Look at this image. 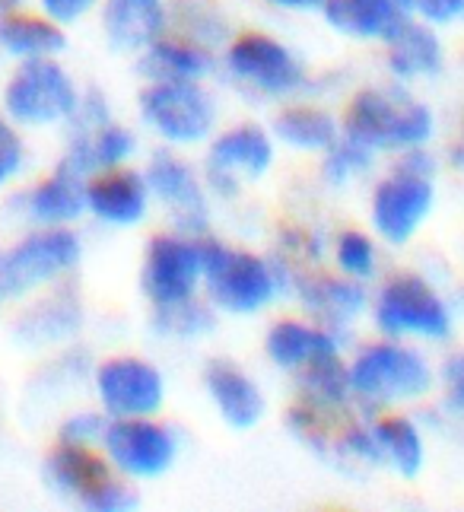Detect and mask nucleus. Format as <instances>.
<instances>
[{
    "label": "nucleus",
    "mask_w": 464,
    "mask_h": 512,
    "mask_svg": "<svg viewBox=\"0 0 464 512\" xmlns=\"http://www.w3.org/2000/svg\"><path fill=\"white\" fill-rule=\"evenodd\" d=\"M398 172L420 175V179H430V175H433V156L426 153L420 144L417 147H407V153L401 156V163H398Z\"/></svg>",
    "instance_id": "obj_39"
},
{
    "label": "nucleus",
    "mask_w": 464,
    "mask_h": 512,
    "mask_svg": "<svg viewBox=\"0 0 464 512\" xmlns=\"http://www.w3.org/2000/svg\"><path fill=\"white\" fill-rule=\"evenodd\" d=\"M48 481L67 497H77L89 512H128L137 509V493L112 478V468L93 446L61 443L45 462Z\"/></svg>",
    "instance_id": "obj_2"
},
{
    "label": "nucleus",
    "mask_w": 464,
    "mask_h": 512,
    "mask_svg": "<svg viewBox=\"0 0 464 512\" xmlns=\"http://www.w3.org/2000/svg\"><path fill=\"white\" fill-rule=\"evenodd\" d=\"M96 388L112 417H150L163 408V376L137 357H115L99 366Z\"/></svg>",
    "instance_id": "obj_11"
},
{
    "label": "nucleus",
    "mask_w": 464,
    "mask_h": 512,
    "mask_svg": "<svg viewBox=\"0 0 464 512\" xmlns=\"http://www.w3.org/2000/svg\"><path fill=\"white\" fill-rule=\"evenodd\" d=\"M350 392L369 398L372 404H388L401 398H420L433 385V373L423 357L407 347H369L350 366Z\"/></svg>",
    "instance_id": "obj_5"
},
{
    "label": "nucleus",
    "mask_w": 464,
    "mask_h": 512,
    "mask_svg": "<svg viewBox=\"0 0 464 512\" xmlns=\"http://www.w3.org/2000/svg\"><path fill=\"white\" fill-rule=\"evenodd\" d=\"M372 436H376L379 449L391 458V465H395L404 478H417V471L423 465V439L414 427H410V420L385 417L376 423Z\"/></svg>",
    "instance_id": "obj_29"
},
{
    "label": "nucleus",
    "mask_w": 464,
    "mask_h": 512,
    "mask_svg": "<svg viewBox=\"0 0 464 512\" xmlns=\"http://www.w3.org/2000/svg\"><path fill=\"white\" fill-rule=\"evenodd\" d=\"M277 7H290V10H312V7H321L325 0H271Z\"/></svg>",
    "instance_id": "obj_40"
},
{
    "label": "nucleus",
    "mask_w": 464,
    "mask_h": 512,
    "mask_svg": "<svg viewBox=\"0 0 464 512\" xmlns=\"http://www.w3.org/2000/svg\"><path fill=\"white\" fill-rule=\"evenodd\" d=\"M414 7L433 23H455L464 16V0H414Z\"/></svg>",
    "instance_id": "obj_36"
},
{
    "label": "nucleus",
    "mask_w": 464,
    "mask_h": 512,
    "mask_svg": "<svg viewBox=\"0 0 464 512\" xmlns=\"http://www.w3.org/2000/svg\"><path fill=\"white\" fill-rule=\"evenodd\" d=\"M274 131L283 144L296 150H331L337 140L334 118L318 109H290L274 121Z\"/></svg>",
    "instance_id": "obj_28"
},
{
    "label": "nucleus",
    "mask_w": 464,
    "mask_h": 512,
    "mask_svg": "<svg viewBox=\"0 0 464 512\" xmlns=\"http://www.w3.org/2000/svg\"><path fill=\"white\" fill-rule=\"evenodd\" d=\"M102 443L128 478H159L175 458V436L147 417H118L105 427Z\"/></svg>",
    "instance_id": "obj_10"
},
{
    "label": "nucleus",
    "mask_w": 464,
    "mask_h": 512,
    "mask_svg": "<svg viewBox=\"0 0 464 512\" xmlns=\"http://www.w3.org/2000/svg\"><path fill=\"white\" fill-rule=\"evenodd\" d=\"M23 166V140L0 118V185H7Z\"/></svg>",
    "instance_id": "obj_35"
},
{
    "label": "nucleus",
    "mask_w": 464,
    "mask_h": 512,
    "mask_svg": "<svg viewBox=\"0 0 464 512\" xmlns=\"http://www.w3.org/2000/svg\"><path fill=\"white\" fill-rule=\"evenodd\" d=\"M433 207V185L420 175L395 172L376 188L372 198V223L388 242H407L417 233Z\"/></svg>",
    "instance_id": "obj_14"
},
{
    "label": "nucleus",
    "mask_w": 464,
    "mask_h": 512,
    "mask_svg": "<svg viewBox=\"0 0 464 512\" xmlns=\"http://www.w3.org/2000/svg\"><path fill=\"white\" fill-rule=\"evenodd\" d=\"M321 7L334 29L360 39H388L414 10V0H325Z\"/></svg>",
    "instance_id": "obj_18"
},
{
    "label": "nucleus",
    "mask_w": 464,
    "mask_h": 512,
    "mask_svg": "<svg viewBox=\"0 0 464 512\" xmlns=\"http://www.w3.org/2000/svg\"><path fill=\"white\" fill-rule=\"evenodd\" d=\"M29 217L39 223H70L83 214L86 207V179L74 169L58 166V172L45 179L39 188H32L26 198Z\"/></svg>",
    "instance_id": "obj_21"
},
{
    "label": "nucleus",
    "mask_w": 464,
    "mask_h": 512,
    "mask_svg": "<svg viewBox=\"0 0 464 512\" xmlns=\"http://www.w3.org/2000/svg\"><path fill=\"white\" fill-rule=\"evenodd\" d=\"M385 42H388V64L398 77H426L436 74L442 64L439 39L426 26L404 20Z\"/></svg>",
    "instance_id": "obj_24"
},
{
    "label": "nucleus",
    "mask_w": 464,
    "mask_h": 512,
    "mask_svg": "<svg viewBox=\"0 0 464 512\" xmlns=\"http://www.w3.org/2000/svg\"><path fill=\"white\" fill-rule=\"evenodd\" d=\"M140 112L147 125L172 144H198L210 134L213 115H217L210 96L201 86H194V80L153 83L140 96Z\"/></svg>",
    "instance_id": "obj_7"
},
{
    "label": "nucleus",
    "mask_w": 464,
    "mask_h": 512,
    "mask_svg": "<svg viewBox=\"0 0 464 512\" xmlns=\"http://www.w3.org/2000/svg\"><path fill=\"white\" fill-rule=\"evenodd\" d=\"M445 385H449V401H452V408L464 411V353L452 357L449 366H445Z\"/></svg>",
    "instance_id": "obj_38"
},
{
    "label": "nucleus",
    "mask_w": 464,
    "mask_h": 512,
    "mask_svg": "<svg viewBox=\"0 0 464 512\" xmlns=\"http://www.w3.org/2000/svg\"><path fill=\"white\" fill-rule=\"evenodd\" d=\"M93 4H96V0H42L45 13L55 23H77Z\"/></svg>",
    "instance_id": "obj_37"
},
{
    "label": "nucleus",
    "mask_w": 464,
    "mask_h": 512,
    "mask_svg": "<svg viewBox=\"0 0 464 512\" xmlns=\"http://www.w3.org/2000/svg\"><path fill=\"white\" fill-rule=\"evenodd\" d=\"M226 64L239 80L252 83L255 90L271 93V96L293 93L302 83V70L290 58V51L258 32H248L242 39L232 42Z\"/></svg>",
    "instance_id": "obj_13"
},
{
    "label": "nucleus",
    "mask_w": 464,
    "mask_h": 512,
    "mask_svg": "<svg viewBox=\"0 0 464 512\" xmlns=\"http://www.w3.org/2000/svg\"><path fill=\"white\" fill-rule=\"evenodd\" d=\"M105 423L99 414H77V417H70L64 423V430H61V443H77V446H93L96 439L105 436Z\"/></svg>",
    "instance_id": "obj_34"
},
{
    "label": "nucleus",
    "mask_w": 464,
    "mask_h": 512,
    "mask_svg": "<svg viewBox=\"0 0 464 512\" xmlns=\"http://www.w3.org/2000/svg\"><path fill=\"white\" fill-rule=\"evenodd\" d=\"M344 131L369 150L417 147L433 131V115L404 93L363 90L347 105Z\"/></svg>",
    "instance_id": "obj_1"
},
{
    "label": "nucleus",
    "mask_w": 464,
    "mask_h": 512,
    "mask_svg": "<svg viewBox=\"0 0 464 512\" xmlns=\"http://www.w3.org/2000/svg\"><path fill=\"white\" fill-rule=\"evenodd\" d=\"M455 163H458V166L464 169V140H461V144L455 147Z\"/></svg>",
    "instance_id": "obj_42"
},
{
    "label": "nucleus",
    "mask_w": 464,
    "mask_h": 512,
    "mask_svg": "<svg viewBox=\"0 0 464 512\" xmlns=\"http://www.w3.org/2000/svg\"><path fill=\"white\" fill-rule=\"evenodd\" d=\"M147 188L156 198H163V204L185 229H204L207 223L204 191L182 160H175L172 153H156L147 169Z\"/></svg>",
    "instance_id": "obj_16"
},
{
    "label": "nucleus",
    "mask_w": 464,
    "mask_h": 512,
    "mask_svg": "<svg viewBox=\"0 0 464 512\" xmlns=\"http://www.w3.org/2000/svg\"><path fill=\"white\" fill-rule=\"evenodd\" d=\"M299 293L306 309L315 312L318 319L328 325L350 322L353 315H360L366 303V293L360 287L347 284V280H337V277H309V280H302Z\"/></svg>",
    "instance_id": "obj_26"
},
{
    "label": "nucleus",
    "mask_w": 464,
    "mask_h": 512,
    "mask_svg": "<svg viewBox=\"0 0 464 512\" xmlns=\"http://www.w3.org/2000/svg\"><path fill=\"white\" fill-rule=\"evenodd\" d=\"M204 382H207V392H210L213 401H217V408H220V414H223V420L229 423V427L252 430L255 423L261 420L264 398L258 392V385L248 379L242 369L217 360V363L207 366Z\"/></svg>",
    "instance_id": "obj_19"
},
{
    "label": "nucleus",
    "mask_w": 464,
    "mask_h": 512,
    "mask_svg": "<svg viewBox=\"0 0 464 512\" xmlns=\"http://www.w3.org/2000/svg\"><path fill=\"white\" fill-rule=\"evenodd\" d=\"M302 385H306V392L312 398L344 404L347 392H350V376H347V369L337 363V357L331 353V357L312 360L306 366V373H302Z\"/></svg>",
    "instance_id": "obj_30"
},
{
    "label": "nucleus",
    "mask_w": 464,
    "mask_h": 512,
    "mask_svg": "<svg viewBox=\"0 0 464 512\" xmlns=\"http://www.w3.org/2000/svg\"><path fill=\"white\" fill-rule=\"evenodd\" d=\"M376 322L388 334H420V338H445L452 331L442 299L420 277H391L379 293Z\"/></svg>",
    "instance_id": "obj_9"
},
{
    "label": "nucleus",
    "mask_w": 464,
    "mask_h": 512,
    "mask_svg": "<svg viewBox=\"0 0 464 512\" xmlns=\"http://www.w3.org/2000/svg\"><path fill=\"white\" fill-rule=\"evenodd\" d=\"M80 258V239L70 229L51 226L32 233L10 252H0V303L23 296L70 271Z\"/></svg>",
    "instance_id": "obj_3"
},
{
    "label": "nucleus",
    "mask_w": 464,
    "mask_h": 512,
    "mask_svg": "<svg viewBox=\"0 0 464 512\" xmlns=\"http://www.w3.org/2000/svg\"><path fill=\"white\" fill-rule=\"evenodd\" d=\"M334 350L337 344L328 331L302 325V322H277L271 334H267V353H271V360L283 369L309 366L312 360L331 357Z\"/></svg>",
    "instance_id": "obj_23"
},
{
    "label": "nucleus",
    "mask_w": 464,
    "mask_h": 512,
    "mask_svg": "<svg viewBox=\"0 0 464 512\" xmlns=\"http://www.w3.org/2000/svg\"><path fill=\"white\" fill-rule=\"evenodd\" d=\"M74 137H70V150L64 156L67 169H74L77 175L102 172L121 166L134 150V137L128 128L112 125V115L105 109V99L99 93H89V99L74 109Z\"/></svg>",
    "instance_id": "obj_8"
},
{
    "label": "nucleus",
    "mask_w": 464,
    "mask_h": 512,
    "mask_svg": "<svg viewBox=\"0 0 464 512\" xmlns=\"http://www.w3.org/2000/svg\"><path fill=\"white\" fill-rule=\"evenodd\" d=\"M159 315V331H169V334H182V338H191V334H201L207 331L210 322V312L194 303V299H185V303H175V306H156Z\"/></svg>",
    "instance_id": "obj_31"
},
{
    "label": "nucleus",
    "mask_w": 464,
    "mask_h": 512,
    "mask_svg": "<svg viewBox=\"0 0 464 512\" xmlns=\"http://www.w3.org/2000/svg\"><path fill=\"white\" fill-rule=\"evenodd\" d=\"M271 160H274V147L261 128L255 125L232 128L210 147V156H207L210 182L223 194H229L248 179H261L267 166H271Z\"/></svg>",
    "instance_id": "obj_15"
},
{
    "label": "nucleus",
    "mask_w": 464,
    "mask_h": 512,
    "mask_svg": "<svg viewBox=\"0 0 464 512\" xmlns=\"http://www.w3.org/2000/svg\"><path fill=\"white\" fill-rule=\"evenodd\" d=\"M77 86L48 58H32L13 74L4 93V105L13 121L23 125H51V121L70 118L77 109Z\"/></svg>",
    "instance_id": "obj_6"
},
{
    "label": "nucleus",
    "mask_w": 464,
    "mask_h": 512,
    "mask_svg": "<svg viewBox=\"0 0 464 512\" xmlns=\"http://www.w3.org/2000/svg\"><path fill=\"white\" fill-rule=\"evenodd\" d=\"M86 207L112 226H134L147 214V182L118 166L102 169L86 185Z\"/></svg>",
    "instance_id": "obj_17"
},
{
    "label": "nucleus",
    "mask_w": 464,
    "mask_h": 512,
    "mask_svg": "<svg viewBox=\"0 0 464 512\" xmlns=\"http://www.w3.org/2000/svg\"><path fill=\"white\" fill-rule=\"evenodd\" d=\"M20 4H23V0H0V16H4V13H13Z\"/></svg>",
    "instance_id": "obj_41"
},
{
    "label": "nucleus",
    "mask_w": 464,
    "mask_h": 512,
    "mask_svg": "<svg viewBox=\"0 0 464 512\" xmlns=\"http://www.w3.org/2000/svg\"><path fill=\"white\" fill-rule=\"evenodd\" d=\"M102 23L118 51H137L159 39L166 26V7L163 0H109Z\"/></svg>",
    "instance_id": "obj_20"
},
{
    "label": "nucleus",
    "mask_w": 464,
    "mask_h": 512,
    "mask_svg": "<svg viewBox=\"0 0 464 512\" xmlns=\"http://www.w3.org/2000/svg\"><path fill=\"white\" fill-rule=\"evenodd\" d=\"M201 274L207 277L210 299L229 312H255L274 296V274L261 258L217 242L201 245Z\"/></svg>",
    "instance_id": "obj_4"
},
{
    "label": "nucleus",
    "mask_w": 464,
    "mask_h": 512,
    "mask_svg": "<svg viewBox=\"0 0 464 512\" xmlns=\"http://www.w3.org/2000/svg\"><path fill=\"white\" fill-rule=\"evenodd\" d=\"M201 280V245L156 236L144 261V290L156 306H175L191 299Z\"/></svg>",
    "instance_id": "obj_12"
},
{
    "label": "nucleus",
    "mask_w": 464,
    "mask_h": 512,
    "mask_svg": "<svg viewBox=\"0 0 464 512\" xmlns=\"http://www.w3.org/2000/svg\"><path fill=\"white\" fill-rule=\"evenodd\" d=\"M80 328V306L74 296H51L20 322V338L29 344L61 341Z\"/></svg>",
    "instance_id": "obj_27"
},
{
    "label": "nucleus",
    "mask_w": 464,
    "mask_h": 512,
    "mask_svg": "<svg viewBox=\"0 0 464 512\" xmlns=\"http://www.w3.org/2000/svg\"><path fill=\"white\" fill-rule=\"evenodd\" d=\"M213 67L210 51L198 42H178V39H156L147 45V55L140 61V70L156 80V83H169V80H201L207 70Z\"/></svg>",
    "instance_id": "obj_22"
},
{
    "label": "nucleus",
    "mask_w": 464,
    "mask_h": 512,
    "mask_svg": "<svg viewBox=\"0 0 464 512\" xmlns=\"http://www.w3.org/2000/svg\"><path fill=\"white\" fill-rule=\"evenodd\" d=\"M369 160H372V150L366 144H360V140H353V137H347L341 147L331 144V156H328V163H325L328 182H334V185L347 182L350 175L363 172L369 166Z\"/></svg>",
    "instance_id": "obj_32"
},
{
    "label": "nucleus",
    "mask_w": 464,
    "mask_h": 512,
    "mask_svg": "<svg viewBox=\"0 0 464 512\" xmlns=\"http://www.w3.org/2000/svg\"><path fill=\"white\" fill-rule=\"evenodd\" d=\"M337 261L353 277H369L376 271V249L363 233H344L337 242Z\"/></svg>",
    "instance_id": "obj_33"
},
{
    "label": "nucleus",
    "mask_w": 464,
    "mask_h": 512,
    "mask_svg": "<svg viewBox=\"0 0 464 512\" xmlns=\"http://www.w3.org/2000/svg\"><path fill=\"white\" fill-rule=\"evenodd\" d=\"M0 45L10 55L32 61L58 55V51H64L67 39L58 23L51 20H39V16L29 13H4V20H0Z\"/></svg>",
    "instance_id": "obj_25"
}]
</instances>
